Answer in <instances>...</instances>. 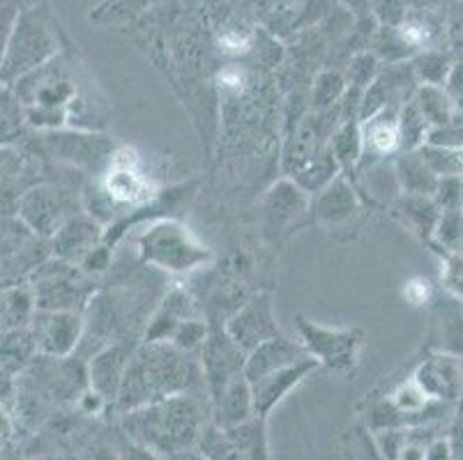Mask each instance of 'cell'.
I'll use <instances>...</instances> for the list:
<instances>
[{
  "mask_svg": "<svg viewBox=\"0 0 463 460\" xmlns=\"http://www.w3.org/2000/svg\"><path fill=\"white\" fill-rule=\"evenodd\" d=\"M420 157L429 166V171L438 180H448V177H458L463 173V152L461 147H440V146H424L420 150Z\"/></svg>",
  "mask_w": 463,
  "mask_h": 460,
  "instance_id": "28",
  "label": "cell"
},
{
  "mask_svg": "<svg viewBox=\"0 0 463 460\" xmlns=\"http://www.w3.org/2000/svg\"><path fill=\"white\" fill-rule=\"evenodd\" d=\"M309 214L314 221L332 228V230L348 226L362 214L360 192L346 175L339 173L336 177H332L326 187L314 192L309 201Z\"/></svg>",
  "mask_w": 463,
  "mask_h": 460,
  "instance_id": "12",
  "label": "cell"
},
{
  "mask_svg": "<svg viewBox=\"0 0 463 460\" xmlns=\"http://www.w3.org/2000/svg\"><path fill=\"white\" fill-rule=\"evenodd\" d=\"M235 446L240 449L242 460H270V451H268V436H265V419L254 417L251 421L235 428L226 430Z\"/></svg>",
  "mask_w": 463,
  "mask_h": 460,
  "instance_id": "25",
  "label": "cell"
},
{
  "mask_svg": "<svg viewBox=\"0 0 463 460\" xmlns=\"http://www.w3.org/2000/svg\"><path fill=\"white\" fill-rule=\"evenodd\" d=\"M394 173H397L399 189L411 196H431L438 189V180L429 166L424 164V159L420 157V152H408L394 164Z\"/></svg>",
  "mask_w": 463,
  "mask_h": 460,
  "instance_id": "23",
  "label": "cell"
},
{
  "mask_svg": "<svg viewBox=\"0 0 463 460\" xmlns=\"http://www.w3.org/2000/svg\"><path fill=\"white\" fill-rule=\"evenodd\" d=\"M132 352L134 348H129L125 341H116V343H109L97 350L86 364L88 387L95 390L97 394H102L109 400V405L116 400Z\"/></svg>",
  "mask_w": 463,
  "mask_h": 460,
  "instance_id": "16",
  "label": "cell"
},
{
  "mask_svg": "<svg viewBox=\"0 0 463 460\" xmlns=\"http://www.w3.org/2000/svg\"><path fill=\"white\" fill-rule=\"evenodd\" d=\"M429 293H431V288H429V281H424V278H411V281L403 284V297L412 306H422L429 299Z\"/></svg>",
  "mask_w": 463,
  "mask_h": 460,
  "instance_id": "35",
  "label": "cell"
},
{
  "mask_svg": "<svg viewBox=\"0 0 463 460\" xmlns=\"http://www.w3.org/2000/svg\"><path fill=\"white\" fill-rule=\"evenodd\" d=\"M309 354L302 348L300 341H293L288 336H277V339L265 341V343L256 345L254 350H250L245 357V373L247 382H254V380L263 378V375L272 373V371H279L284 366L298 364V361L307 360Z\"/></svg>",
  "mask_w": 463,
  "mask_h": 460,
  "instance_id": "19",
  "label": "cell"
},
{
  "mask_svg": "<svg viewBox=\"0 0 463 460\" xmlns=\"http://www.w3.org/2000/svg\"><path fill=\"white\" fill-rule=\"evenodd\" d=\"M415 71L420 74V79L424 81V86H440L445 76H448L449 67H448V62H445L443 56H433V53H427V56H422L418 61Z\"/></svg>",
  "mask_w": 463,
  "mask_h": 460,
  "instance_id": "31",
  "label": "cell"
},
{
  "mask_svg": "<svg viewBox=\"0 0 463 460\" xmlns=\"http://www.w3.org/2000/svg\"><path fill=\"white\" fill-rule=\"evenodd\" d=\"M104 242V226L97 223L88 214H74L61 226L56 235L52 238L53 256L62 263L77 265L86 258L88 253Z\"/></svg>",
  "mask_w": 463,
  "mask_h": 460,
  "instance_id": "17",
  "label": "cell"
},
{
  "mask_svg": "<svg viewBox=\"0 0 463 460\" xmlns=\"http://www.w3.org/2000/svg\"><path fill=\"white\" fill-rule=\"evenodd\" d=\"M88 460H118V454L116 449H109V446H97Z\"/></svg>",
  "mask_w": 463,
  "mask_h": 460,
  "instance_id": "37",
  "label": "cell"
},
{
  "mask_svg": "<svg viewBox=\"0 0 463 460\" xmlns=\"http://www.w3.org/2000/svg\"><path fill=\"white\" fill-rule=\"evenodd\" d=\"M37 343L31 327L12 329L0 334V366L10 375L24 373L37 360Z\"/></svg>",
  "mask_w": 463,
  "mask_h": 460,
  "instance_id": "21",
  "label": "cell"
},
{
  "mask_svg": "<svg viewBox=\"0 0 463 460\" xmlns=\"http://www.w3.org/2000/svg\"><path fill=\"white\" fill-rule=\"evenodd\" d=\"M196 387H205L196 354L183 352L171 343L143 341L129 357L113 405L123 415L168 396L192 394Z\"/></svg>",
  "mask_w": 463,
  "mask_h": 460,
  "instance_id": "1",
  "label": "cell"
},
{
  "mask_svg": "<svg viewBox=\"0 0 463 460\" xmlns=\"http://www.w3.org/2000/svg\"><path fill=\"white\" fill-rule=\"evenodd\" d=\"M440 281L445 288L458 299H463V256H449L440 272Z\"/></svg>",
  "mask_w": 463,
  "mask_h": 460,
  "instance_id": "33",
  "label": "cell"
},
{
  "mask_svg": "<svg viewBox=\"0 0 463 460\" xmlns=\"http://www.w3.org/2000/svg\"><path fill=\"white\" fill-rule=\"evenodd\" d=\"M394 214L402 219L403 226L411 228L412 233H424V228L431 233L438 226L436 205L429 201V196H411V193H406V198L397 201V205H394Z\"/></svg>",
  "mask_w": 463,
  "mask_h": 460,
  "instance_id": "26",
  "label": "cell"
},
{
  "mask_svg": "<svg viewBox=\"0 0 463 460\" xmlns=\"http://www.w3.org/2000/svg\"><path fill=\"white\" fill-rule=\"evenodd\" d=\"M194 318H203V311L196 306L192 295L184 288L168 290L157 309H155V314L146 323L143 341L146 343H168L175 329Z\"/></svg>",
  "mask_w": 463,
  "mask_h": 460,
  "instance_id": "15",
  "label": "cell"
},
{
  "mask_svg": "<svg viewBox=\"0 0 463 460\" xmlns=\"http://www.w3.org/2000/svg\"><path fill=\"white\" fill-rule=\"evenodd\" d=\"M452 458H454V451L448 440H433L427 445L424 460H452Z\"/></svg>",
  "mask_w": 463,
  "mask_h": 460,
  "instance_id": "36",
  "label": "cell"
},
{
  "mask_svg": "<svg viewBox=\"0 0 463 460\" xmlns=\"http://www.w3.org/2000/svg\"><path fill=\"white\" fill-rule=\"evenodd\" d=\"M415 382L427 391L429 399H454L461 385V373L454 357H433L431 361L420 366Z\"/></svg>",
  "mask_w": 463,
  "mask_h": 460,
  "instance_id": "20",
  "label": "cell"
},
{
  "mask_svg": "<svg viewBox=\"0 0 463 460\" xmlns=\"http://www.w3.org/2000/svg\"><path fill=\"white\" fill-rule=\"evenodd\" d=\"M111 268V247L107 242L97 244L86 258L79 263V269H81L86 277H97V274H104Z\"/></svg>",
  "mask_w": 463,
  "mask_h": 460,
  "instance_id": "32",
  "label": "cell"
},
{
  "mask_svg": "<svg viewBox=\"0 0 463 460\" xmlns=\"http://www.w3.org/2000/svg\"><path fill=\"white\" fill-rule=\"evenodd\" d=\"M86 274L77 265L53 260L37 268L33 278V297L37 311H86L95 293L86 288Z\"/></svg>",
  "mask_w": 463,
  "mask_h": 460,
  "instance_id": "6",
  "label": "cell"
},
{
  "mask_svg": "<svg viewBox=\"0 0 463 460\" xmlns=\"http://www.w3.org/2000/svg\"><path fill=\"white\" fill-rule=\"evenodd\" d=\"M49 460H79V458H77V455H71V454H56V455H52Z\"/></svg>",
  "mask_w": 463,
  "mask_h": 460,
  "instance_id": "38",
  "label": "cell"
},
{
  "mask_svg": "<svg viewBox=\"0 0 463 460\" xmlns=\"http://www.w3.org/2000/svg\"><path fill=\"white\" fill-rule=\"evenodd\" d=\"M116 454H118V460H164L162 455L146 449L143 445H137V442L128 440L125 436H123V442L116 446Z\"/></svg>",
  "mask_w": 463,
  "mask_h": 460,
  "instance_id": "34",
  "label": "cell"
},
{
  "mask_svg": "<svg viewBox=\"0 0 463 460\" xmlns=\"http://www.w3.org/2000/svg\"><path fill=\"white\" fill-rule=\"evenodd\" d=\"M143 265L166 274H192L208 268L214 253L178 219H155L137 235Z\"/></svg>",
  "mask_w": 463,
  "mask_h": 460,
  "instance_id": "3",
  "label": "cell"
},
{
  "mask_svg": "<svg viewBox=\"0 0 463 460\" xmlns=\"http://www.w3.org/2000/svg\"><path fill=\"white\" fill-rule=\"evenodd\" d=\"M316 369H318V364H316L311 357H307V360L298 361V364L284 366V369L272 371V373L250 382L251 400H254V415L259 417V419H268L277 405H279L290 391L296 390L298 385H302Z\"/></svg>",
  "mask_w": 463,
  "mask_h": 460,
  "instance_id": "14",
  "label": "cell"
},
{
  "mask_svg": "<svg viewBox=\"0 0 463 460\" xmlns=\"http://www.w3.org/2000/svg\"><path fill=\"white\" fill-rule=\"evenodd\" d=\"M210 424V408L196 394H178L123 412V436L155 451L164 460H174L196 449L199 437Z\"/></svg>",
  "mask_w": 463,
  "mask_h": 460,
  "instance_id": "2",
  "label": "cell"
},
{
  "mask_svg": "<svg viewBox=\"0 0 463 460\" xmlns=\"http://www.w3.org/2000/svg\"><path fill=\"white\" fill-rule=\"evenodd\" d=\"M26 127V113L10 86L0 83V146H10Z\"/></svg>",
  "mask_w": 463,
  "mask_h": 460,
  "instance_id": "27",
  "label": "cell"
},
{
  "mask_svg": "<svg viewBox=\"0 0 463 460\" xmlns=\"http://www.w3.org/2000/svg\"><path fill=\"white\" fill-rule=\"evenodd\" d=\"M245 357L247 354L231 341L226 334L224 327L222 329H210L208 339H205L203 348L199 352V364L201 373H203V385L205 396L217 394L229 380L242 375L245 369Z\"/></svg>",
  "mask_w": 463,
  "mask_h": 460,
  "instance_id": "11",
  "label": "cell"
},
{
  "mask_svg": "<svg viewBox=\"0 0 463 460\" xmlns=\"http://www.w3.org/2000/svg\"><path fill=\"white\" fill-rule=\"evenodd\" d=\"M376 81V58L362 53L348 67V86L357 90H367Z\"/></svg>",
  "mask_w": 463,
  "mask_h": 460,
  "instance_id": "30",
  "label": "cell"
},
{
  "mask_svg": "<svg viewBox=\"0 0 463 460\" xmlns=\"http://www.w3.org/2000/svg\"><path fill=\"white\" fill-rule=\"evenodd\" d=\"M42 134V146L56 162L70 164L79 171H86L88 175H102L116 152L111 138L97 132H77L65 127Z\"/></svg>",
  "mask_w": 463,
  "mask_h": 460,
  "instance_id": "7",
  "label": "cell"
},
{
  "mask_svg": "<svg viewBox=\"0 0 463 460\" xmlns=\"http://www.w3.org/2000/svg\"><path fill=\"white\" fill-rule=\"evenodd\" d=\"M346 95V79L336 71H323L314 83L311 92V107L314 111H330Z\"/></svg>",
  "mask_w": 463,
  "mask_h": 460,
  "instance_id": "29",
  "label": "cell"
},
{
  "mask_svg": "<svg viewBox=\"0 0 463 460\" xmlns=\"http://www.w3.org/2000/svg\"><path fill=\"white\" fill-rule=\"evenodd\" d=\"M210 403V424L217 428L229 430L254 419V400H251V387L245 373L229 380L217 394L208 399Z\"/></svg>",
  "mask_w": 463,
  "mask_h": 460,
  "instance_id": "18",
  "label": "cell"
},
{
  "mask_svg": "<svg viewBox=\"0 0 463 460\" xmlns=\"http://www.w3.org/2000/svg\"><path fill=\"white\" fill-rule=\"evenodd\" d=\"M28 327L35 336L40 357L62 360L71 357L81 345L86 320L81 311H35Z\"/></svg>",
  "mask_w": 463,
  "mask_h": 460,
  "instance_id": "8",
  "label": "cell"
},
{
  "mask_svg": "<svg viewBox=\"0 0 463 460\" xmlns=\"http://www.w3.org/2000/svg\"><path fill=\"white\" fill-rule=\"evenodd\" d=\"M35 311L37 306L31 286L0 288V334L12 332V329L28 327Z\"/></svg>",
  "mask_w": 463,
  "mask_h": 460,
  "instance_id": "22",
  "label": "cell"
},
{
  "mask_svg": "<svg viewBox=\"0 0 463 460\" xmlns=\"http://www.w3.org/2000/svg\"><path fill=\"white\" fill-rule=\"evenodd\" d=\"M412 101H415L418 111L422 113L429 129H438V127L452 125L454 120L452 97H449L440 86H422Z\"/></svg>",
  "mask_w": 463,
  "mask_h": 460,
  "instance_id": "24",
  "label": "cell"
},
{
  "mask_svg": "<svg viewBox=\"0 0 463 460\" xmlns=\"http://www.w3.org/2000/svg\"><path fill=\"white\" fill-rule=\"evenodd\" d=\"M16 214L31 233L42 235V238H53L62 223L74 217V212L67 208L65 192L53 184H35L21 193L16 202Z\"/></svg>",
  "mask_w": 463,
  "mask_h": 460,
  "instance_id": "10",
  "label": "cell"
},
{
  "mask_svg": "<svg viewBox=\"0 0 463 460\" xmlns=\"http://www.w3.org/2000/svg\"><path fill=\"white\" fill-rule=\"evenodd\" d=\"M224 332L231 336L242 352H250L256 345L281 336V327L277 323L275 304L268 293H259L245 304H240L238 311L226 320Z\"/></svg>",
  "mask_w": 463,
  "mask_h": 460,
  "instance_id": "9",
  "label": "cell"
},
{
  "mask_svg": "<svg viewBox=\"0 0 463 460\" xmlns=\"http://www.w3.org/2000/svg\"><path fill=\"white\" fill-rule=\"evenodd\" d=\"M309 193L290 177H284L263 198V226L275 238L288 235L309 214Z\"/></svg>",
  "mask_w": 463,
  "mask_h": 460,
  "instance_id": "13",
  "label": "cell"
},
{
  "mask_svg": "<svg viewBox=\"0 0 463 460\" xmlns=\"http://www.w3.org/2000/svg\"><path fill=\"white\" fill-rule=\"evenodd\" d=\"M298 334L311 360L330 369L332 373L351 375L360 364L364 334L357 327H326L307 318H298Z\"/></svg>",
  "mask_w": 463,
  "mask_h": 460,
  "instance_id": "5",
  "label": "cell"
},
{
  "mask_svg": "<svg viewBox=\"0 0 463 460\" xmlns=\"http://www.w3.org/2000/svg\"><path fill=\"white\" fill-rule=\"evenodd\" d=\"M58 56V40L52 25L37 7L21 10L7 37L5 56L0 62V83L10 86L19 76Z\"/></svg>",
  "mask_w": 463,
  "mask_h": 460,
  "instance_id": "4",
  "label": "cell"
}]
</instances>
